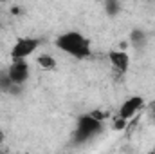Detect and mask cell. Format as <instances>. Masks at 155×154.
Listing matches in <instances>:
<instances>
[{
	"label": "cell",
	"mask_w": 155,
	"mask_h": 154,
	"mask_svg": "<svg viewBox=\"0 0 155 154\" xmlns=\"http://www.w3.org/2000/svg\"><path fill=\"white\" fill-rule=\"evenodd\" d=\"M56 47L71 56H74L78 60L88 58L92 54V47H90V40L87 37H83L78 31H69L63 33L56 38Z\"/></svg>",
	"instance_id": "obj_1"
},
{
	"label": "cell",
	"mask_w": 155,
	"mask_h": 154,
	"mask_svg": "<svg viewBox=\"0 0 155 154\" xmlns=\"http://www.w3.org/2000/svg\"><path fill=\"white\" fill-rule=\"evenodd\" d=\"M103 129V123L94 120L90 114H83L78 120V127L74 131V142L76 143H85L90 138H94L96 134H99V131Z\"/></svg>",
	"instance_id": "obj_2"
},
{
	"label": "cell",
	"mask_w": 155,
	"mask_h": 154,
	"mask_svg": "<svg viewBox=\"0 0 155 154\" xmlns=\"http://www.w3.org/2000/svg\"><path fill=\"white\" fill-rule=\"evenodd\" d=\"M40 45V40L38 38H18L15 42L13 49H11V58L13 62H20V60H25L27 56H31Z\"/></svg>",
	"instance_id": "obj_3"
},
{
	"label": "cell",
	"mask_w": 155,
	"mask_h": 154,
	"mask_svg": "<svg viewBox=\"0 0 155 154\" xmlns=\"http://www.w3.org/2000/svg\"><path fill=\"white\" fill-rule=\"evenodd\" d=\"M7 76L11 80L13 85L16 87H22L27 80H29V65L25 60H20V62H13L7 69Z\"/></svg>",
	"instance_id": "obj_4"
},
{
	"label": "cell",
	"mask_w": 155,
	"mask_h": 154,
	"mask_svg": "<svg viewBox=\"0 0 155 154\" xmlns=\"http://www.w3.org/2000/svg\"><path fill=\"white\" fill-rule=\"evenodd\" d=\"M143 105H144V100H143L141 96H130V98L121 105V109H119V116H117V118L128 121L130 118L135 116V113H137Z\"/></svg>",
	"instance_id": "obj_5"
},
{
	"label": "cell",
	"mask_w": 155,
	"mask_h": 154,
	"mask_svg": "<svg viewBox=\"0 0 155 154\" xmlns=\"http://www.w3.org/2000/svg\"><path fill=\"white\" fill-rule=\"evenodd\" d=\"M108 60H110L112 67L121 75H124L128 71V67H130V56H128L126 51H121V49L119 51H110L108 53Z\"/></svg>",
	"instance_id": "obj_6"
},
{
	"label": "cell",
	"mask_w": 155,
	"mask_h": 154,
	"mask_svg": "<svg viewBox=\"0 0 155 154\" xmlns=\"http://www.w3.org/2000/svg\"><path fill=\"white\" fill-rule=\"evenodd\" d=\"M0 91L2 93H9V94H18L22 89L11 83V80L7 76V71H0Z\"/></svg>",
	"instance_id": "obj_7"
},
{
	"label": "cell",
	"mask_w": 155,
	"mask_h": 154,
	"mask_svg": "<svg viewBox=\"0 0 155 154\" xmlns=\"http://www.w3.org/2000/svg\"><path fill=\"white\" fill-rule=\"evenodd\" d=\"M36 62L43 71H54L56 69V58L51 56V54H40L36 58Z\"/></svg>",
	"instance_id": "obj_8"
},
{
	"label": "cell",
	"mask_w": 155,
	"mask_h": 154,
	"mask_svg": "<svg viewBox=\"0 0 155 154\" xmlns=\"http://www.w3.org/2000/svg\"><path fill=\"white\" fill-rule=\"evenodd\" d=\"M130 42L135 47H144V44H146V33L143 29H134L130 33Z\"/></svg>",
	"instance_id": "obj_9"
},
{
	"label": "cell",
	"mask_w": 155,
	"mask_h": 154,
	"mask_svg": "<svg viewBox=\"0 0 155 154\" xmlns=\"http://www.w3.org/2000/svg\"><path fill=\"white\" fill-rule=\"evenodd\" d=\"M105 11H107V15L116 16L117 13L121 11V4L116 2V0H107V4H105Z\"/></svg>",
	"instance_id": "obj_10"
},
{
	"label": "cell",
	"mask_w": 155,
	"mask_h": 154,
	"mask_svg": "<svg viewBox=\"0 0 155 154\" xmlns=\"http://www.w3.org/2000/svg\"><path fill=\"white\" fill-rule=\"evenodd\" d=\"M146 114H148V121H150L152 125H155V100L148 103V113H146Z\"/></svg>",
	"instance_id": "obj_11"
},
{
	"label": "cell",
	"mask_w": 155,
	"mask_h": 154,
	"mask_svg": "<svg viewBox=\"0 0 155 154\" xmlns=\"http://www.w3.org/2000/svg\"><path fill=\"white\" fill-rule=\"evenodd\" d=\"M88 114L92 116L94 120H97V121H105V118H108V113H103V111H92V113H88Z\"/></svg>",
	"instance_id": "obj_12"
},
{
	"label": "cell",
	"mask_w": 155,
	"mask_h": 154,
	"mask_svg": "<svg viewBox=\"0 0 155 154\" xmlns=\"http://www.w3.org/2000/svg\"><path fill=\"white\" fill-rule=\"evenodd\" d=\"M124 127H126V120L116 118V121H114V129H116V131H123Z\"/></svg>",
	"instance_id": "obj_13"
},
{
	"label": "cell",
	"mask_w": 155,
	"mask_h": 154,
	"mask_svg": "<svg viewBox=\"0 0 155 154\" xmlns=\"http://www.w3.org/2000/svg\"><path fill=\"white\" fill-rule=\"evenodd\" d=\"M11 13H13V15H20V13H22V7L15 5V7H11Z\"/></svg>",
	"instance_id": "obj_14"
},
{
	"label": "cell",
	"mask_w": 155,
	"mask_h": 154,
	"mask_svg": "<svg viewBox=\"0 0 155 154\" xmlns=\"http://www.w3.org/2000/svg\"><path fill=\"white\" fill-rule=\"evenodd\" d=\"M5 142V134H4V131H0V143H4Z\"/></svg>",
	"instance_id": "obj_15"
},
{
	"label": "cell",
	"mask_w": 155,
	"mask_h": 154,
	"mask_svg": "<svg viewBox=\"0 0 155 154\" xmlns=\"http://www.w3.org/2000/svg\"><path fill=\"white\" fill-rule=\"evenodd\" d=\"M153 152H155V151H153Z\"/></svg>",
	"instance_id": "obj_16"
}]
</instances>
